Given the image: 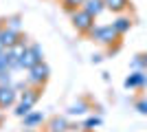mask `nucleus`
Returning <instances> with one entry per match:
<instances>
[{"mask_svg":"<svg viewBox=\"0 0 147 132\" xmlns=\"http://www.w3.org/2000/svg\"><path fill=\"white\" fill-rule=\"evenodd\" d=\"M40 97H42V88L40 86H26L24 90L18 95V101H16V110H13V112L18 114V117L29 114L31 110H33V106L40 101Z\"/></svg>","mask_w":147,"mask_h":132,"instance_id":"nucleus-1","label":"nucleus"},{"mask_svg":"<svg viewBox=\"0 0 147 132\" xmlns=\"http://www.w3.org/2000/svg\"><path fill=\"white\" fill-rule=\"evenodd\" d=\"M88 38L94 40V42H99V44L112 46L114 42H119V40H121V35L117 33V29H114L112 24H94V29L88 33Z\"/></svg>","mask_w":147,"mask_h":132,"instance_id":"nucleus-2","label":"nucleus"},{"mask_svg":"<svg viewBox=\"0 0 147 132\" xmlns=\"http://www.w3.org/2000/svg\"><path fill=\"white\" fill-rule=\"evenodd\" d=\"M68 16H70L73 26H75L79 33H84V35H88V33L94 29V16H90L86 9H77V11L68 13Z\"/></svg>","mask_w":147,"mask_h":132,"instance_id":"nucleus-3","label":"nucleus"},{"mask_svg":"<svg viewBox=\"0 0 147 132\" xmlns=\"http://www.w3.org/2000/svg\"><path fill=\"white\" fill-rule=\"evenodd\" d=\"M29 75H26V84L29 86H40L44 88V84L49 82V77H51V68H49V64L46 62H37L33 68L26 70Z\"/></svg>","mask_w":147,"mask_h":132,"instance_id":"nucleus-4","label":"nucleus"},{"mask_svg":"<svg viewBox=\"0 0 147 132\" xmlns=\"http://www.w3.org/2000/svg\"><path fill=\"white\" fill-rule=\"evenodd\" d=\"M18 90L13 86H0V108H11L16 101H18Z\"/></svg>","mask_w":147,"mask_h":132,"instance_id":"nucleus-5","label":"nucleus"},{"mask_svg":"<svg viewBox=\"0 0 147 132\" xmlns=\"http://www.w3.org/2000/svg\"><path fill=\"white\" fill-rule=\"evenodd\" d=\"M123 86L125 88H145L147 86V70H134L129 77H125Z\"/></svg>","mask_w":147,"mask_h":132,"instance_id":"nucleus-6","label":"nucleus"},{"mask_svg":"<svg viewBox=\"0 0 147 132\" xmlns=\"http://www.w3.org/2000/svg\"><path fill=\"white\" fill-rule=\"evenodd\" d=\"M20 38H22V33H16L11 31V29H7L5 24H2V31H0V40H2V44H5V49H11L13 44H18Z\"/></svg>","mask_w":147,"mask_h":132,"instance_id":"nucleus-7","label":"nucleus"},{"mask_svg":"<svg viewBox=\"0 0 147 132\" xmlns=\"http://www.w3.org/2000/svg\"><path fill=\"white\" fill-rule=\"evenodd\" d=\"M68 128H70V123H68L66 117H53V119H49V123H46V130L49 132H66Z\"/></svg>","mask_w":147,"mask_h":132,"instance_id":"nucleus-8","label":"nucleus"},{"mask_svg":"<svg viewBox=\"0 0 147 132\" xmlns=\"http://www.w3.org/2000/svg\"><path fill=\"white\" fill-rule=\"evenodd\" d=\"M81 9H86L90 16L97 18V16H101V11L105 9V2H103V0H86V2L81 5Z\"/></svg>","mask_w":147,"mask_h":132,"instance_id":"nucleus-9","label":"nucleus"},{"mask_svg":"<svg viewBox=\"0 0 147 132\" xmlns=\"http://www.w3.org/2000/svg\"><path fill=\"white\" fill-rule=\"evenodd\" d=\"M22 121H24V128H37V126H42V123H44V114L31 110L29 114L22 117Z\"/></svg>","mask_w":147,"mask_h":132,"instance_id":"nucleus-10","label":"nucleus"},{"mask_svg":"<svg viewBox=\"0 0 147 132\" xmlns=\"http://www.w3.org/2000/svg\"><path fill=\"white\" fill-rule=\"evenodd\" d=\"M105 9H110L112 13H123L125 9H129V0H103Z\"/></svg>","mask_w":147,"mask_h":132,"instance_id":"nucleus-11","label":"nucleus"},{"mask_svg":"<svg viewBox=\"0 0 147 132\" xmlns=\"http://www.w3.org/2000/svg\"><path fill=\"white\" fill-rule=\"evenodd\" d=\"M112 26L117 29V33L119 35H125V33L132 29V20L129 18H125V16H121V18H117L114 22H112Z\"/></svg>","mask_w":147,"mask_h":132,"instance_id":"nucleus-12","label":"nucleus"},{"mask_svg":"<svg viewBox=\"0 0 147 132\" xmlns=\"http://www.w3.org/2000/svg\"><path fill=\"white\" fill-rule=\"evenodd\" d=\"M5 26L7 29H11V31L16 33H22V16H9V18H5Z\"/></svg>","mask_w":147,"mask_h":132,"instance_id":"nucleus-13","label":"nucleus"},{"mask_svg":"<svg viewBox=\"0 0 147 132\" xmlns=\"http://www.w3.org/2000/svg\"><path fill=\"white\" fill-rule=\"evenodd\" d=\"M35 64H37L35 55L31 53V49H26V51H24V55L20 57V68H22V70H29V68H33Z\"/></svg>","mask_w":147,"mask_h":132,"instance_id":"nucleus-14","label":"nucleus"},{"mask_svg":"<svg viewBox=\"0 0 147 132\" xmlns=\"http://www.w3.org/2000/svg\"><path fill=\"white\" fill-rule=\"evenodd\" d=\"M88 110H90V104H88L86 99H79L68 108V114H86Z\"/></svg>","mask_w":147,"mask_h":132,"instance_id":"nucleus-15","label":"nucleus"},{"mask_svg":"<svg viewBox=\"0 0 147 132\" xmlns=\"http://www.w3.org/2000/svg\"><path fill=\"white\" fill-rule=\"evenodd\" d=\"M61 2V9L66 13H73V11H77V9H81V5L86 2V0H59Z\"/></svg>","mask_w":147,"mask_h":132,"instance_id":"nucleus-16","label":"nucleus"},{"mask_svg":"<svg viewBox=\"0 0 147 132\" xmlns=\"http://www.w3.org/2000/svg\"><path fill=\"white\" fill-rule=\"evenodd\" d=\"M0 86H13V70L9 68L0 70Z\"/></svg>","mask_w":147,"mask_h":132,"instance_id":"nucleus-17","label":"nucleus"},{"mask_svg":"<svg viewBox=\"0 0 147 132\" xmlns=\"http://www.w3.org/2000/svg\"><path fill=\"white\" fill-rule=\"evenodd\" d=\"M101 123V117H88L86 121H84V130L86 132H94V128Z\"/></svg>","mask_w":147,"mask_h":132,"instance_id":"nucleus-18","label":"nucleus"},{"mask_svg":"<svg viewBox=\"0 0 147 132\" xmlns=\"http://www.w3.org/2000/svg\"><path fill=\"white\" fill-rule=\"evenodd\" d=\"M29 49H31V53L35 55L37 62H44V51H42V46H40V44H29Z\"/></svg>","mask_w":147,"mask_h":132,"instance_id":"nucleus-19","label":"nucleus"},{"mask_svg":"<svg viewBox=\"0 0 147 132\" xmlns=\"http://www.w3.org/2000/svg\"><path fill=\"white\" fill-rule=\"evenodd\" d=\"M136 110L141 114H147V97H141V99L136 101Z\"/></svg>","mask_w":147,"mask_h":132,"instance_id":"nucleus-20","label":"nucleus"},{"mask_svg":"<svg viewBox=\"0 0 147 132\" xmlns=\"http://www.w3.org/2000/svg\"><path fill=\"white\" fill-rule=\"evenodd\" d=\"M2 24H5V20H0V31H2ZM5 51V44H2V40H0V53Z\"/></svg>","mask_w":147,"mask_h":132,"instance_id":"nucleus-21","label":"nucleus"},{"mask_svg":"<svg viewBox=\"0 0 147 132\" xmlns=\"http://www.w3.org/2000/svg\"><path fill=\"white\" fill-rule=\"evenodd\" d=\"M141 57H143V64H145V68H147V53H141Z\"/></svg>","mask_w":147,"mask_h":132,"instance_id":"nucleus-22","label":"nucleus"},{"mask_svg":"<svg viewBox=\"0 0 147 132\" xmlns=\"http://www.w3.org/2000/svg\"><path fill=\"white\" fill-rule=\"evenodd\" d=\"M22 132H33V128H24V130H22Z\"/></svg>","mask_w":147,"mask_h":132,"instance_id":"nucleus-23","label":"nucleus"},{"mask_svg":"<svg viewBox=\"0 0 147 132\" xmlns=\"http://www.w3.org/2000/svg\"><path fill=\"white\" fill-rule=\"evenodd\" d=\"M46 132H49V130H46Z\"/></svg>","mask_w":147,"mask_h":132,"instance_id":"nucleus-24","label":"nucleus"}]
</instances>
